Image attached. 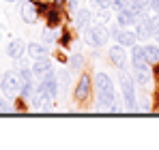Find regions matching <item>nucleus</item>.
Wrapping results in <instances>:
<instances>
[{
	"label": "nucleus",
	"instance_id": "c756f323",
	"mask_svg": "<svg viewBox=\"0 0 159 150\" xmlns=\"http://www.w3.org/2000/svg\"><path fill=\"white\" fill-rule=\"evenodd\" d=\"M153 11H155V15H159V0L153 2Z\"/></svg>",
	"mask_w": 159,
	"mask_h": 150
},
{
	"label": "nucleus",
	"instance_id": "1a4fd4ad",
	"mask_svg": "<svg viewBox=\"0 0 159 150\" xmlns=\"http://www.w3.org/2000/svg\"><path fill=\"white\" fill-rule=\"evenodd\" d=\"M153 17H148V15H144V17H140L138 22H135V39H140V41H148L151 37H153Z\"/></svg>",
	"mask_w": 159,
	"mask_h": 150
},
{
	"label": "nucleus",
	"instance_id": "7ed1b4c3",
	"mask_svg": "<svg viewBox=\"0 0 159 150\" xmlns=\"http://www.w3.org/2000/svg\"><path fill=\"white\" fill-rule=\"evenodd\" d=\"M20 88H22V77L17 71H7L0 79V90L4 92L7 99H13L15 95H20Z\"/></svg>",
	"mask_w": 159,
	"mask_h": 150
},
{
	"label": "nucleus",
	"instance_id": "c85d7f7f",
	"mask_svg": "<svg viewBox=\"0 0 159 150\" xmlns=\"http://www.w3.org/2000/svg\"><path fill=\"white\" fill-rule=\"evenodd\" d=\"M69 9L75 11V9H78V0H69Z\"/></svg>",
	"mask_w": 159,
	"mask_h": 150
},
{
	"label": "nucleus",
	"instance_id": "5701e85b",
	"mask_svg": "<svg viewBox=\"0 0 159 150\" xmlns=\"http://www.w3.org/2000/svg\"><path fill=\"white\" fill-rule=\"evenodd\" d=\"M56 79H58V84H60V88H62V90H65V88H69V73H67V71H58Z\"/></svg>",
	"mask_w": 159,
	"mask_h": 150
},
{
	"label": "nucleus",
	"instance_id": "2f4dec72",
	"mask_svg": "<svg viewBox=\"0 0 159 150\" xmlns=\"http://www.w3.org/2000/svg\"><path fill=\"white\" fill-rule=\"evenodd\" d=\"M4 2H17V0H4Z\"/></svg>",
	"mask_w": 159,
	"mask_h": 150
},
{
	"label": "nucleus",
	"instance_id": "cd10ccee",
	"mask_svg": "<svg viewBox=\"0 0 159 150\" xmlns=\"http://www.w3.org/2000/svg\"><path fill=\"white\" fill-rule=\"evenodd\" d=\"M7 109H9V103L4 97H0V112H7Z\"/></svg>",
	"mask_w": 159,
	"mask_h": 150
},
{
	"label": "nucleus",
	"instance_id": "6e6552de",
	"mask_svg": "<svg viewBox=\"0 0 159 150\" xmlns=\"http://www.w3.org/2000/svg\"><path fill=\"white\" fill-rule=\"evenodd\" d=\"M90 92H93V79H90V75L84 73L82 77L78 79V84H75V101H80V103H84V101L90 97Z\"/></svg>",
	"mask_w": 159,
	"mask_h": 150
},
{
	"label": "nucleus",
	"instance_id": "b1692460",
	"mask_svg": "<svg viewBox=\"0 0 159 150\" xmlns=\"http://www.w3.org/2000/svg\"><path fill=\"white\" fill-rule=\"evenodd\" d=\"M56 39H58V34L54 32V28H50V26H48V28L43 30V41H45V43H54Z\"/></svg>",
	"mask_w": 159,
	"mask_h": 150
},
{
	"label": "nucleus",
	"instance_id": "9b49d317",
	"mask_svg": "<svg viewBox=\"0 0 159 150\" xmlns=\"http://www.w3.org/2000/svg\"><path fill=\"white\" fill-rule=\"evenodd\" d=\"M88 2H90V7L95 9V15H97L99 22H107L110 15L114 13V11H112V0H88Z\"/></svg>",
	"mask_w": 159,
	"mask_h": 150
},
{
	"label": "nucleus",
	"instance_id": "39448f33",
	"mask_svg": "<svg viewBox=\"0 0 159 150\" xmlns=\"http://www.w3.org/2000/svg\"><path fill=\"white\" fill-rule=\"evenodd\" d=\"M54 107V97H50L43 88H34V95L30 97V109L34 112H50Z\"/></svg>",
	"mask_w": 159,
	"mask_h": 150
},
{
	"label": "nucleus",
	"instance_id": "aec40b11",
	"mask_svg": "<svg viewBox=\"0 0 159 150\" xmlns=\"http://www.w3.org/2000/svg\"><path fill=\"white\" fill-rule=\"evenodd\" d=\"M26 51L32 58H45V56H48V47H45L43 43H28Z\"/></svg>",
	"mask_w": 159,
	"mask_h": 150
},
{
	"label": "nucleus",
	"instance_id": "dca6fc26",
	"mask_svg": "<svg viewBox=\"0 0 159 150\" xmlns=\"http://www.w3.org/2000/svg\"><path fill=\"white\" fill-rule=\"evenodd\" d=\"M90 20H93V15H90L88 9H78L75 15H73V22H75V28L78 30H86L90 26Z\"/></svg>",
	"mask_w": 159,
	"mask_h": 150
},
{
	"label": "nucleus",
	"instance_id": "f03ea898",
	"mask_svg": "<svg viewBox=\"0 0 159 150\" xmlns=\"http://www.w3.org/2000/svg\"><path fill=\"white\" fill-rule=\"evenodd\" d=\"M84 32H86V43L93 45V47H103L107 43V39H110V28H106L103 22L90 24Z\"/></svg>",
	"mask_w": 159,
	"mask_h": 150
},
{
	"label": "nucleus",
	"instance_id": "f8f14e48",
	"mask_svg": "<svg viewBox=\"0 0 159 150\" xmlns=\"http://www.w3.org/2000/svg\"><path fill=\"white\" fill-rule=\"evenodd\" d=\"M30 71L34 75V79H43L45 75L54 73V67H52V62L48 60V56H45V58H34V64L30 67Z\"/></svg>",
	"mask_w": 159,
	"mask_h": 150
},
{
	"label": "nucleus",
	"instance_id": "a211bd4d",
	"mask_svg": "<svg viewBox=\"0 0 159 150\" xmlns=\"http://www.w3.org/2000/svg\"><path fill=\"white\" fill-rule=\"evenodd\" d=\"M131 64H133V69L148 64L146 58H144V47H142V45H135V43L131 45Z\"/></svg>",
	"mask_w": 159,
	"mask_h": 150
},
{
	"label": "nucleus",
	"instance_id": "bb28decb",
	"mask_svg": "<svg viewBox=\"0 0 159 150\" xmlns=\"http://www.w3.org/2000/svg\"><path fill=\"white\" fill-rule=\"evenodd\" d=\"M153 26H155V28H153V37H155V41L159 43V15L153 17Z\"/></svg>",
	"mask_w": 159,
	"mask_h": 150
},
{
	"label": "nucleus",
	"instance_id": "4468645a",
	"mask_svg": "<svg viewBox=\"0 0 159 150\" xmlns=\"http://www.w3.org/2000/svg\"><path fill=\"white\" fill-rule=\"evenodd\" d=\"M133 77L140 86H151L153 84V73H151V64H144V67H135L133 69Z\"/></svg>",
	"mask_w": 159,
	"mask_h": 150
},
{
	"label": "nucleus",
	"instance_id": "0eeeda50",
	"mask_svg": "<svg viewBox=\"0 0 159 150\" xmlns=\"http://www.w3.org/2000/svg\"><path fill=\"white\" fill-rule=\"evenodd\" d=\"M110 34H112L123 47H131L133 43L138 41V39H135V32H131L129 28H120V26H112V28H110Z\"/></svg>",
	"mask_w": 159,
	"mask_h": 150
},
{
	"label": "nucleus",
	"instance_id": "9d476101",
	"mask_svg": "<svg viewBox=\"0 0 159 150\" xmlns=\"http://www.w3.org/2000/svg\"><path fill=\"white\" fill-rule=\"evenodd\" d=\"M20 17L26 24H37L39 22V13H37L34 0H20Z\"/></svg>",
	"mask_w": 159,
	"mask_h": 150
},
{
	"label": "nucleus",
	"instance_id": "ddd939ff",
	"mask_svg": "<svg viewBox=\"0 0 159 150\" xmlns=\"http://www.w3.org/2000/svg\"><path fill=\"white\" fill-rule=\"evenodd\" d=\"M138 20H140V17H138L133 11H129L127 7H125V9H120V11L116 13V24L120 26V28H131V26H135Z\"/></svg>",
	"mask_w": 159,
	"mask_h": 150
},
{
	"label": "nucleus",
	"instance_id": "393cba45",
	"mask_svg": "<svg viewBox=\"0 0 159 150\" xmlns=\"http://www.w3.org/2000/svg\"><path fill=\"white\" fill-rule=\"evenodd\" d=\"M71 39H73V34H71V32H62V37H60V39H56V41H58V45L67 47V45L71 43Z\"/></svg>",
	"mask_w": 159,
	"mask_h": 150
},
{
	"label": "nucleus",
	"instance_id": "f257e3e1",
	"mask_svg": "<svg viewBox=\"0 0 159 150\" xmlns=\"http://www.w3.org/2000/svg\"><path fill=\"white\" fill-rule=\"evenodd\" d=\"M95 90H97V101H99V109H110V112H118L116 97H114V82L112 77L103 71L95 75Z\"/></svg>",
	"mask_w": 159,
	"mask_h": 150
},
{
	"label": "nucleus",
	"instance_id": "6ab92c4d",
	"mask_svg": "<svg viewBox=\"0 0 159 150\" xmlns=\"http://www.w3.org/2000/svg\"><path fill=\"white\" fill-rule=\"evenodd\" d=\"M144 47V58L148 64H159V45H142Z\"/></svg>",
	"mask_w": 159,
	"mask_h": 150
},
{
	"label": "nucleus",
	"instance_id": "a878e982",
	"mask_svg": "<svg viewBox=\"0 0 159 150\" xmlns=\"http://www.w3.org/2000/svg\"><path fill=\"white\" fill-rule=\"evenodd\" d=\"M129 0H112V11L114 13H118L120 9H125V4H127Z\"/></svg>",
	"mask_w": 159,
	"mask_h": 150
},
{
	"label": "nucleus",
	"instance_id": "f3484780",
	"mask_svg": "<svg viewBox=\"0 0 159 150\" xmlns=\"http://www.w3.org/2000/svg\"><path fill=\"white\" fill-rule=\"evenodd\" d=\"M43 17H45V22H48V26H50V28H58V24L62 22V13H60V7L52 4V7L48 9V13H45Z\"/></svg>",
	"mask_w": 159,
	"mask_h": 150
},
{
	"label": "nucleus",
	"instance_id": "4be33fe9",
	"mask_svg": "<svg viewBox=\"0 0 159 150\" xmlns=\"http://www.w3.org/2000/svg\"><path fill=\"white\" fill-rule=\"evenodd\" d=\"M34 7H37V13H39V15H45L52 4H50L48 0H34Z\"/></svg>",
	"mask_w": 159,
	"mask_h": 150
},
{
	"label": "nucleus",
	"instance_id": "7c9ffc66",
	"mask_svg": "<svg viewBox=\"0 0 159 150\" xmlns=\"http://www.w3.org/2000/svg\"><path fill=\"white\" fill-rule=\"evenodd\" d=\"M65 2H67V0H54V4H56V7H62Z\"/></svg>",
	"mask_w": 159,
	"mask_h": 150
},
{
	"label": "nucleus",
	"instance_id": "20e7f679",
	"mask_svg": "<svg viewBox=\"0 0 159 150\" xmlns=\"http://www.w3.org/2000/svg\"><path fill=\"white\" fill-rule=\"evenodd\" d=\"M118 84H120V90H123L125 107H127L129 112L138 109V105H135V86H133V77H131V75H125V71H120Z\"/></svg>",
	"mask_w": 159,
	"mask_h": 150
},
{
	"label": "nucleus",
	"instance_id": "2eb2a0df",
	"mask_svg": "<svg viewBox=\"0 0 159 150\" xmlns=\"http://www.w3.org/2000/svg\"><path fill=\"white\" fill-rule=\"evenodd\" d=\"M24 51H26V43H24V39H13V41L7 45V56L13 58V60H20V58L24 56Z\"/></svg>",
	"mask_w": 159,
	"mask_h": 150
},
{
	"label": "nucleus",
	"instance_id": "423d86ee",
	"mask_svg": "<svg viewBox=\"0 0 159 150\" xmlns=\"http://www.w3.org/2000/svg\"><path fill=\"white\" fill-rule=\"evenodd\" d=\"M107 56H110L112 64H114L118 71H125V69H127V50H125L120 43L112 45V47L107 50Z\"/></svg>",
	"mask_w": 159,
	"mask_h": 150
},
{
	"label": "nucleus",
	"instance_id": "412c9836",
	"mask_svg": "<svg viewBox=\"0 0 159 150\" xmlns=\"http://www.w3.org/2000/svg\"><path fill=\"white\" fill-rule=\"evenodd\" d=\"M69 69H71V71L84 69V56H82V54H73V56L69 58Z\"/></svg>",
	"mask_w": 159,
	"mask_h": 150
},
{
	"label": "nucleus",
	"instance_id": "473e14b6",
	"mask_svg": "<svg viewBox=\"0 0 159 150\" xmlns=\"http://www.w3.org/2000/svg\"><path fill=\"white\" fill-rule=\"evenodd\" d=\"M0 79H2V75H0Z\"/></svg>",
	"mask_w": 159,
	"mask_h": 150
}]
</instances>
